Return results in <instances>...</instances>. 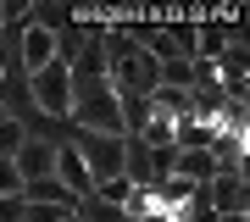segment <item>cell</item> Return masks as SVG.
<instances>
[{"label": "cell", "instance_id": "1", "mask_svg": "<svg viewBox=\"0 0 250 222\" xmlns=\"http://www.w3.org/2000/svg\"><path fill=\"white\" fill-rule=\"evenodd\" d=\"M28 100H34V111L50 117V122H72V67L50 61L45 72H34V78H28Z\"/></svg>", "mask_w": 250, "mask_h": 222}, {"label": "cell", "instance_id": "2", "mask_svg": "<svg viewBox=\"0 0 250 222\" xmlns=\"http://www.w3.org/2000/svg\"><path fill=\"white\" fill-rule=\"evenodd\" d=\"M206 205H211L217 217H228V211H250V178L245 172H217L211 183L200 189Z\"/></svg>", "mask_w": 250, "mask_h": 222}, {"label": "cell", "instance_id": "3", "mask_svg": "<svg viewBox=\"0 0 250 222\" xmlns=\"http://www.w3.org/2000/svg\"><path fill=\"white\" fill-rule=\"evenodd\" d=\"M56 61V34L50 28H39V22H28L22 34H17V67L34 78V72H45Z\"/></svg>", "mask_w": 250, "mask_h": 222}, {"label": "cell", "instance_id": "4", "mask_svg": "<svg viewBox=\"0 0 250 222\" xmlns=\"http://www.w3.org/2000/svg\"><path fill=\"white\" fill-rule=\"evenodd\" d=\"M56 183H62L72 200H89L95 195V178H89V167H83V156L72 150V144H56Z\"/></svg>", "mask_w": 250, "mask_h": 222}, {"label": "cell", "instance_id": "5", "mask_svg": "<svg viewBox=\"0 0 250 222\" xmlns=\"http://www.w3.org/2000/svg\"><path fill=\"white\" fill-rule=\"evenodd\" d=\"M11 167H17V178H22V183L56 178V144H45V139H22V150L11 156Z\"/></svg>", "mask_w": 250, "mask_h": 222}, {"label": "cell", "instance_id": "6", "mask_svg": "<svg viewBox=\"0 0 250 222\" xmlns=\"http://www.w3.org/2000/svg\"><path fill=\"white\" fill-rule=\"evenodd\" d=\"M72 217H78V222H123V211H117V205H106V200H78V205H72Z\"/></svg>", "mask_w": 250, "mask_h": 222}, {"label": "cell", "instance_id": "7", "mask_svg": "<svg viewBox=\"0 0 250 222\" xmlns=\"http://www.w3.org/2000/svg\"><path fill=\"white\" fill-rule=\"evenodd\" d=\"M161 89H195V61H161Z\"/></svg>", "mask_w": 250, "mask_h": 222}, {"label": "cell", "instance_id": "8", "mask_svg": "<svg viewBox=\"0 0 250 222\" xmlns=\"http://www.w3.org/2000/svg\"><path fill=\"white\" fill-rule=\"evenodd\" d=\"M22 139H28V133H22L17 117H0V161H11V156H17V150H22Z\"/></svg>", "mask_w": 250, "mask_h": 222}, {"label": "cell", "instance_id": "9", "mask_svg": "<svg viewBox=\"0 0 250 222\" xmlns=\"http://www.w3.org/2000/svg\"><path fill=\"white\" fill-rule=\"evenodd\" d=\"M28 217V200L22 195H0V222H22Z\"/></svg>", "mask_w": 250, "mask_h": 222}, {"label": "cell", "instance_id": "10", "mask_svg": "<svg viewBox=\"0 0 250 222\" xmlns=\"http://www.w3.org/2000/svg\"><path fill=\"white\" fill-rule=\"evenodd\" d=\"M0 195H22V178H17L11 161H0Z\"/></svg>", "mask_w": 250, "mask_h": 222}]
</instances>
